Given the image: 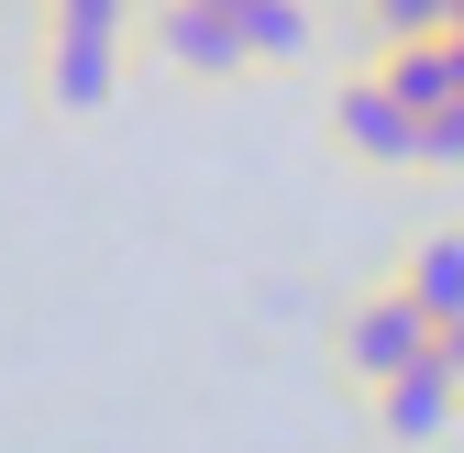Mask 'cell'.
I'll return each mask as SVG.
<instances>
[{
    "label": "cell",
    "instance_id": "obj_2",
    "mask_svg": "<svg viewBox=\"0 0 464 453\" xmlns=\"http://www.w3.org/2000/svg\"><path fill=\"white\" fill-rule=\"evenodd\" d=\"M420 365H442V332L398 299V276H376V288H354L332 310V376L354 387V399H387V387L420 376Z\"/></svg>",
    "mask_w": 464,
    "mask_h": 453
},
{
    "label": "cell",
    "instance_id": "obj_9",
    "mask_svg": "<svg viewBox=\"0 0 464 453\" xmlns=\"http://www.w3.org/2000/svg\"><path fill=\"white\" fill-rule=\"evenodd\" d=\"M442 376H453V387H464V332H442Z\"/></svg>",
    "mask_w": 464,
    "mask_h": 453
},
{
    "label": "cell",
    "instance_id": "obj_5",
    "mask_svg": "<svg viewBox=\"0 0 464 453\" xmlns=\"http://www.w3.org/2000/svg\"><path fill=\"white\" fill-rule=\"evenodd\" d=\"M453 420H464V387L442 365H420V376H398L387 399H365V431L387 453H431V442H453Z\"/></svg>",
    "mask_w": 464,
    "mask_h": 453
},
{
    "label": "cell",
    "instance_id": "obj_1",
    "mask_svg": "<svg viewBox=\"0 0 464 453\" xmlns=\"http://www.w3.org/2000/svg\"><path fill=\"white\" fill-rule=\"evenodd\" d=\"M133 55H144V12H122V0H44L23 23V89L55 122H100L122 100Z\"/></svg>",
    "mask_w": 464,
    "mask_h": 453
},
{
    "label": "cell",
    "instance_id": "obj_4",
    "mask_svg": "<svg viewBox=\"0 0 464 453\" xmlns=\"http://www.w3.org/2000/svg\"><path fill=\"white\" fill-rule=\"evenodd\" d=\"M321 133L354 155V166H420V111L398 100L387 78H332V100H321Z\"/></svg>",
    "mask_w": 464,
    "mask_h": 453
},
{
    "label": "cell",
    "instance_id": "obj_10",
    "mask_svg": "<svg viewBox=\"0 0 464 453\" xmlns=\"http://www.w3.org/2000/svg\"><path fill=\"white\" fill-rule=\"evenodd\" d=\"M453 23H464V12H453Z\"/></svg>",
    "mask_w": 464,
    "mask_h": 453
},
{
    "label": "cell",
    "instance_id": "obj_3",
    "mask_svg": "<svg viewBox=\"0 0 464 453\" xmlns=\"http://www.w3.org/2000/svg\"><path fill=\"white\" fill-rule=\"evenodd\" d=\"M144 55H155V67H178V78H199V89H221V78L255 67L232 0H155V12H144Z\"/></svg>",
    "mask_w": 464,
    "mask_h": 453
},
{
    "label": "cell",
    "instance_id": "obj_7",
    "mask_svg": "<svg viewBox=\"0 0 464 453\" xmlns=\"http://www.w3.org/2000/svg\"><path fill=\"white\" fill-rule=\"evenodd\" d=\"M232 12H244V55H255V67H310V12H299V0H232Z\"/></svg>",
    "mask_w": 464,
    "mask_h": 453
},
{
    "label": "cell",
    "instance_id": "obj_6",
    "mask_svg": "<svg viewBox=\"0 0 464 453\" xmlns=\"http://www.w3.org/2000/svg\"><path fill=\"white\" fill-rule=\"evenodd\" d=\"M398 299H410L431 332H464V221L410 233V255H398Z\"/></svg>",
    "mask_w": 464,
    "mask_h": 453
},
{
    "label": "cell",
    "instance_id": "obj_8",
    "mask_svg": "<svg viewBox=\"0 0 464 453\" xmlns=\"http://www.w3.org/2000/svg\"><path fill=\"white\" fill-rule=\"evenodd\" d=\"M420 166H464V100L420 122Z\"/></svg>",
    "mask_w": 464,
    "mask_h": 453
}]
</instances>
